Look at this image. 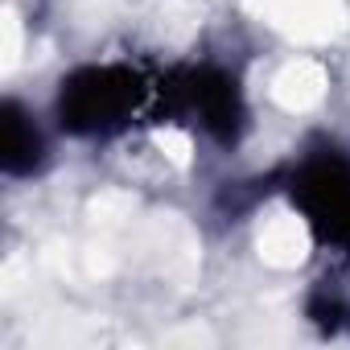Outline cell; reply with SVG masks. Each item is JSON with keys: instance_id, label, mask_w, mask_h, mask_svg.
<instances>
[{"instance_id": "2", "label": "cell", "mask_w": 350, "mask_h": 350, "mask_svg": "<svg viewBox=\"0 0 350 350\" xmlns=\"http://www.w3.org/2000/svg\"><path fill=\"white\" fill-rule=\"evenodd\" d=\"M293 202L321 243L350 252V165L342 157H313L293 178Z\"/></svg>"}, {"instance_id": "1", "label": "cell", "mask_w": 350, "mask_h": 350, "mask_svg": "<svg viewBox=\"0 0 350 350\" xmlns=\"http://www.w3.org/2000/svg\"><path fill=\"white\" fill-rule=\"evenodd\" d=\"M144 83L128 66H83L70 79H62L58 91V120L75 136H107L128 124V116L140 107Z\"/></svg>"}, {"instance_id": "4", "label": "cell", "mask_w": 350, "mask_h": 350, "mask_svg": "<svg viewBox=\"0 0 350 350\" xmlns=\"http://www.w3.org/2000/svg\"><path fill=\"white\" fill-rule=\"evenodd\" d=\"M46 157V136L42 128L33 124V116L9 99L5 103V136H0V161H5V173L9 178H25V173H33Z\"/></svg>"}, {"instance_id": "3", "label": "cell", "mask_w": 350, "mask_h": 350, "mask_svg": "<svg viewBox=\"0 0 350 350\" xmlns=\"http://www.w3.org/2000/svg\"><path fill=\"white\" fill-rule=\"evenodd\" d=\"M169 91V111L173 116H190L202 132H211L215 140L231 144L243 128V99H239V87L227 70L219 66H198V70H186L173 87H161Z\"/></svg>"}]
</instances>
